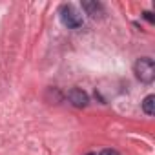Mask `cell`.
Wrapping results in <instances>:
<instances>
[{
  "mask_svg": "<svg viewBox=\"0 0 155 155\" xmlns=\"http://www.w3.org/2000/svg\"><path fill=\"white\" fill-rule=\"evenodd\" d=\"M133 73L140 82L151 84L153 79H155V62H153V58H150V57L137 58V62L133 66Z\"/></svg>",
  "mask_w": 155,
  "mask_h": 155,
  "instance_id": "obj_1",
  "label": "cell"
},
{
  "mask_svg": "<svg viewBox=\"0 0 155 155\" xmlns=\"http://www.w3.org/2000/svg\"><path fill=\"white\" fill-rule=\"evenodd\" d=\"M58 15H60L62 24H64L66 28H69V29H79V28L84 24V18H82L81 11L77 9L73 4H62Z\"/></svg>",
  "mask_w": 155,
  "mask_h": 155,
  "instance_id": "obj_2",
  "label": "cell"
},
{
  "mask_svg": "<svg viewBox=\"0 0 155 155\" xmlns=\"http://www.w3.org/2000/svg\"><path fill=\"white\" fill-rule=\"evenodd\" d=\"M68 101L75 106V108H86L90 104V97L86 91H82L81 88H71L68 91Z\"/></svg>",
  "mask_w": 155,
  "mask_h": 155,
  "instance_id": "obj_3",
  "label": "cell"
},
{
  "mask_svg": "<svg viewBox=\"0 0 155 155\" xmlns=\"http://www.w3.org/2000/svg\"><path fill=\"white\" fill-rule=\"evenodd\" d=\"M81 6L86 11V15H90L93 18H102L104 17V6L101 2H97V0H84Z\"/></svg>",
  "mask_w": 155,
  "mask_h": 155,
  "instance_id": "obj_4",
  "label": "cell"
},
{
  "mask_svg": "<svg viewBox=\"0 0 155 155\" xmlns=\"http://www.w3.org/2000/svg\"><path fill=\"white\" fill-rule=\"evenodd\" d=\"M142 111L146 115H155V95H148L144 101H142Z\"/></svg>",
  "mask_w": 155,
  "mask_h": 155,
  "instance_id": "obj_5",
  "label": "cell"
},
{
  "mask_svg": "<svg viewBox=\"0 0 155 155\" xmlns=\"http://www.w3.org/2000/svg\"><path fill=\"white\" fill-rule=\"evenodd\" d=\"M99 155H120L117 150H111V148H106V150H102Z\"/></svg>",
  "mask_w": 155,
  "mask_h": 155,
  "instance_id": "obj_6",
  "label": "cell"
},
{
  "mask_svg": "<svg viewBox=\"0 0 155 155\" xmlns=\"http://www.w3.org/2000/svg\"><path fill=\"white\" fill-rule=\"evenodd\" d=\"M142 15H144V18H146L148 22H155V18H153V13H150V11H144Z\"/></svg>",
  "mask_w": 155,
  "mask_h": 155,
  "instance_id": "obj_7",
  "label": "cell"
}]
</instances>
